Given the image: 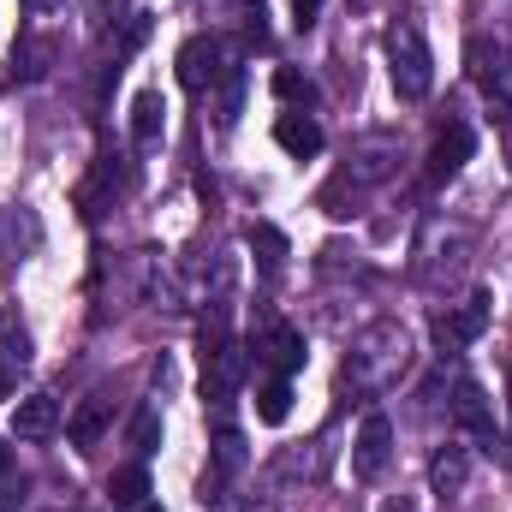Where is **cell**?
Returning a JSON list of instances; mask_svg holds the SVG:
<instances>
[{
  "label": "cell",
  "instance_id": "cell-1",
  "mask_svg": "<svg viewBox=\"0 0 512 512\" xmlns=\"http://www.w3.org/2000/svg\"><path fill=\"white\" fill-rule=\"evenodd\" d=\"M399 370H405V328H399V322L364 328L358 352L346 358V382L352 387H387Z\"/></svg>",
  "mask_w": 512,
  "mask_h": 512
},
{
  "label": "cell",
  "instance_id": "cell-2",
  "mask_svg": "<svg viewBox=\"0 0 512 512\" xmlns=\"http://www.w3.org/2000/svg\"><path fill=\"white\" fill-rule=\"evenodd\" d=\"M387 66H393V90H399V102H423V96L435 90L429 42H423L411 24H399V30L387 36Z\"/></svg>",
  "mask_w": 512,
  "mask_h": 512
},
{
  "label": "cell",
  "instance_id": "cell-3",
  "mask_svg": "<svg viewBox=\"0 0 512 512\" xmlns=\"http://www.w3.org/2000/svg\"><path fill=\"white\" fill-rule=\"evenodd\" d=\"M227 72H239V66H227V42L221 36H191L179 48V84L185 90H215Z\"/></svg>",
  "mask_w": 512,
  "mask_h": 512
},
{
  "label": "cell",
  "instance_id": "cell-4",
  "mask_svg": "<svg viewBox=\"0 0 512 512\" xmlns=\"http://www.w3.org/2000/svg\"><path fill=\"white\" fill-rule=\"evenodd\" d=\"M387 459H393V423H387V411H370L358 423V441H352V471L370 483L387 471Z\"/></svg>",
  "mask_w": 512,
  "mask_h": 512
},
{
  "label": "cell",
  "instance_id": "cell-5",
  "mask_svg": "<svg viewBox=\"0 0 512 512\" xmlns=\"http://www.w3.org/2000/svg\"><path fill=\"white\" fill-rule=\"evenodd\" d=\"M483 328H489V292H471L453 316H435L441 346H471V340H483Z\"/></svg>",
  "mask_w": 512,
  "mask_h": 512
},
{
  "label": "cell",
  "instance_id": "cell-6",
  "mask_svg": "<svg viewBox=\"0 0 512 512\" xmlns=\"http://www.w3.org/2000/svg\"><path fill=\"white\" fill-rule=\"evenodd\" d=\"M108 423H114V399H108V393H90V399L66 417V441H72L78 453H96L102 435H108Z\"/></svg>",
  "mask_w": 512,
  "mask_h": 512
},
{
  "label": "cell",
  "instance_id": "cell-7",
  "mask_svg": "<svg viewBox=\"0 0 512 512\" xmlns=\"http://www.w3.org/2000/svg\"><path fill=\"white\" fill-rule=\"evenodd\" d=\"M471 149H477V137H471V126H465V120L441 126V137L429 143V179H435V185H441V179H453V173L471 161Z\"/></svg>",
  "mask_w": 512,
  "mask_h": 512
},
{
  "label": "cell",
  "instance_id": "cell-8",
  "mask_svg": "<svg viewBox=\"0 0 512 512\" xmlns=\"http://www.w3.org/2000/svg\"><path fill=\"white\" fill-rule=\"evenodd\" d=\"M54 429H60V399L54 393H24L12 405V435L18 441H48Z\"/></svg>",
  "mask_w": 512,
  "mask_h": 512
},
{
  "label": "cell",
  "instance_id": "cell-9",
  "mask_svg": "<svg viewBox=\"0 0 512 512\" xmlns=\"http://www.w3.org/2000/svg\"><path fill=\"white\" fill-rule=\"evenodd\" d=\"M471 72L495 108H512V54H501V48L489 54V42H471Z\"/></svg>",
  "mask_w": 512,
  "mask_h": 512
},
{
  "label": "cell",
  "instance_id": "cell-10",
  "mask_svg": "<svg viewBox=\"0 0 512 512\" xmlns=\"http://www.w3.org/2000/svg\"><path fill=\"white\" fill-rule=\"evenodd\" d=\"M30 370V334L18 316H0V399L18 387V376Z\"/></svg>",
  "mask_w": 512,
  "mask_h": 512
},
{
  "label": "cell",
  "instance_id": "cell-11",
  "mask_svg": "<svg viewBox=\"0 0 512 512\" xmlns=\"http://www.w3.org/2000/svg\"><path fill=\"white\" fill-rule=\"evenodd\" d=\"M274 143H280L286 155H298V161H304V155H316V149H322V126H316L304 108H292V114H280V120H274Z\"/></svg>",
  "mask_w": 512,
  "mask_h": 512
},
{
  "label": "cell",
  "instance_id": "cell-12",
  "mask_svg": "<svg viewBox=\"0 0 512 512\" xmlns=\"http://www.w3.org/2000/svg\"><path fill=\"white\" fill-rule=\"evenodd\" d=\"M161 126H167V102L155 90H137V102H131V143L137 149H155L161 143Z\"/></svg>",
  "mask_w": 512,
  "mask_h": 512
},
{
  "label": "cell",
  "instance_id": "cell-13",
  "mask_svg": "<svg viewBox=\"0 0 512 512\" xmlns=\"http://www.w3.org/2000/svg\"><path fill=\"white\" fill-rule=\"evenodd\" d=\"M453 423L471 429V435H489V429H495V411H489V399H483V387L477 382L453 387Z\"/></svg>",
  "mask_w": 512,
  "mask_h": 512
},
{
  "label": "cell",
  "instance_id": "cell-14",
  "mask_svg": "<svg viewBox=\"0 0 512 512\" xmlns=\"http://www.w3.org/2000/svg\"><path fill=\"white\" fill-rule=\"evenodd\" d=\"M48 60H54V42L30 30V36L12 48V78H18V84H36V78H48Z\"/></svg>",
  "mask_w": 512,
  "mask_h": 512
},
{
  "label": "cell",
  "instance_id": "cell-15",
  "mask_svg": "<svg viewBox=\"0 0 512 512\" xmlns=\"http://www.w3.org/2000/svg\"><path fill=\"white\" fill-rule=\"evenodd\" d=\"M108 501L120 512H137L149 501V471H143V459H137V465H120V471L108 477Z\"/></svg>",
  "mask_w": 512,
  "mask_h": 512
},
{
  "label": "cell",
  "instance_id": "cell-16",
  "mask_svg": "<svg viewBox=\"0 0 512 512\" xmlns=\"http://www.w3.org/2000/svg\"><path fill=\"white\" fill-rule=\"evenodd\" d=\"M268 358H274V370H280V376L304 370V334H298V328H286V322H274V328H268Z\"/></svg>",
  "mask_w": 512,
  "mask_h": 512
},
{
  "label": "cell",
  "instance_id": "cell-17",
  "mask_svg": "<svg viewBox=\"0 0 512 512\" xmlns=\"http://www.w3.org/2000/svg\"><path fill=\"white\" fill-rule=\"evenodd\" d=\"M465 477H471V459H465V447H447V453H435V465H429V483H435V495H459V489H465Z\"/></svg>",
  "mask_w": 512,
  "mask_h": 512
},
{
  "label": "cell",
  "instance_id": "cell-18",
  "mask_svg": "<svg viewBox=\"0 0 512 512\" xmlns=\"http://www.w3.org/2000/svg\"><path fill=\"white\" fill-rule=\"evenodd\" d=\"M239 465H245V435H239L233 423H221V429H215V477H209V483L233 477ZM209 483H203V489H209Z\"/></svg>",
  "mask_w": 512,
  "mask_h": 512
},
{
  "label": "cell",
  "instance_id": "cell-19",
  "mask_svg": "<svg viewBox=\"0 0 512 512\" xmlns=\"http://www.w3.org/2000/svg\"><path fill=\"white\" fill-rule=\"evenodd\" d=\"M286 411H292V382H286V376H274V382L256 387V417H262V423H286Z\"/></svg>",
  "mask_w": 512,
  "mask_h": 512
},
{
  "label": "cell",
  "instance_id": "cell-20",
  "mask_svg": "<svg viewBox=\"0 0 512 512\" xmlns=\"http://www.w3.org/2000/svg\"><path fill=\"white\" fill-rule=\"evenodd\" d=\"M274 96H280V102H292V108H316V84H310L304 72H292V66H280V72H274Z\"/></svg>",
  "mask_w": 512,
  "mask_h": 512
},
{
  "label": "cell",
  "instance_id": "cell-21",
  "mask_svg": "<svg viewBox=\"0 0 512 512\" xmlns=\"http://www.w3.org/2000/svg\"><path fill=\"white\" fill-rule=\"evenodd\" d=\"M251 251H262V268H280V262H286V233L268 227V221H256L251 227Z\"/></svg>",
  "mask_w": 512,
  "mask_h": 512
},
{
  "label": "cell",
  "instance_id": "cell-22",
  "mask_svg": "<svg viewBox=\"0 0 512 512\" xmlns=\"http://www.w3.org/2000/svg\"><path fill=\"white\" fill-rule=\"evenodd\" d=\"M155 441H161V417H155V405H143V411L131 417V447H137V453H155Z\"/></svg>",
  "mask_w": 512,
  "mask_h": 512
},
{
  "label": "cell",
  "instance_id": "cell-23",
  "mask_svg": "<svg viewBox=\"0 0 512 512\" xmlns=\"http://www.w3.org/2000/svg\"><path fill=\"white\" fill-rule=\"evenodd\" d=\"M316 18H322V0H292V24L298 30H310Z\"/></svg>",
  "mask_w": 512,
  "mask_h": 512
},
{
  "label": "cell",
  "instance_id": "cell-24",
  "mask_svg": "<svg viewBox=\"0 0 512 512\" xmlns=\"http://www.w3.org/2000/svg\"><path fill=\"white\" fill-rule=\"evenodd\" d=\"M507 417H512V364H507Z\"/></svg>",
  "mask_w": 512,
  "mask_h": 512
},
{
  "label": "cell",
  "instance_id": "cell-25",
  "mask_svg": "<svg viewBox=\"0 0 512 512\" xmlns=\"http://www.w3.org/2000/svg\"><path fill=\"white\" fill-rule=\"evenodd\" d=\"M0 471H6V447H0Z\"/></svg>",
  "mask_w": 512,
  "mask_h": 512
}]
</instances>
